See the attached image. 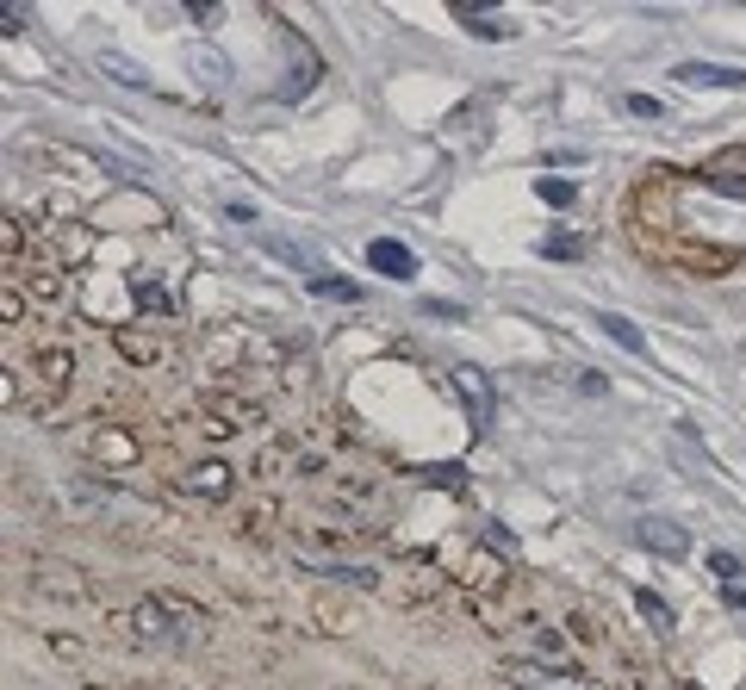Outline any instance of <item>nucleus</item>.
<instances>
[{"mask_svg": "<svg viewBox=\"0 0 746 690\" xmlns=\"http://www.w3.org/2000/svg\"><path fill=\"white\" fill-rule=\"evenodd\" d=\"M635 541H641L647 554H659V560H684V554H691V529L672 523V516H641Z\"/></svg>", "mask_w": 746, "mask_h": 690, "instance_id": "2", "label": "nucleus"}, {"mask_svg": "<svg viewBox=\"0 0 746 690\" xmlns=\"http://www.w3.org/2000/svg\"><path fill=\"white\" fill-rule=\"evenodd\" d=\"M597 330H604V336L616 342V349H628V355H641V349H647V336H641L635 324H628L622 311H597Z\"/></svg>", "mask_w": 746, "mask_h": 690, "instance_id": "6", "label": "nucleus"}, {"mask_svg": "<svg viewBox=\"0 0 746 690\" xmlns=\"http://www.w3.org/2000/svg\"><path fill=\"white\" fill-rule=\"evenodd\" d=\"M541 249H548V255H560V262H566V255H579V243H572V237H566V230H560V237H548V243H541Z\"/></svg>", "mask_w": 746, "mask_h": 690, "instance_id": "11", "label": "nucleus"}, {"mask_svg": "<svg viewBox=\"0 0 746 690\" xmlns=\"http://www.w3.org/2000/svg\"><path fill=\"white\" fill-rule=\"evenodd\" d=\"M131 628H137L143 641H156V647H193L199 635H206V616L181 610V603L150 597V603H137V610H131Z\"/></svg>", "mask_w": 746, "mask_h": 690, "instance_id": "1", "label": "nucleus"}, {"mask_svg": "<svg viewBox=\"0 0 746 690\" xmlns=\"http://www.w3.org/2000/svg\"><path fill=\"white\" fill-rule=\"evenodd\" d=\"M454 386H461L467 411H473V429L492 423V398H485V373H479V367H454Z\"/></svg>", "mask_w": 746, "mask_h": 690, "instance_id": "5", "label": "nucleus"}, {"mask_svg": "<svg viewBox=\"0 0 746 690\" xmlns=\"http://www.w3.org/2000/svg\"><path fill=\"white\" fill-rule=\"evenodd\" d=\"M311 293H318V299H349V305H355V299H361V286H355V280H318Z\"/></svg>", "mask_w": 746, "mask_h": 690, "instance_id": "8", "label": "nucleus"}, {"mask_svg": "<svg viewBox=\"0 0 746 690\" xmlns=\"http://www.w3.org/2000/svg\"><path fill=\"white\" fill-rule=\"evenodd\" d=\"M100 69H106V75H119V81H131V88H150V75L131 69V63H119V56H100Z\"/></svg>", "mask_w": 746, "mask_h": 690, "instance_id": "9", "label": "nucleus"}, {"mask_svg": "<svg viewBox=\"0 0 746 690\" xmlns=\"http://www.w3.org/2000/svg\"><path fill=\"white\" fill-rule=\"evenodd\" d=\"M367 262H373V274H386V280H411V274H417V255H411L405 243H392V237L367 243Z\"/></svg>", "mask_w": 746, "mask_h": 690, "instance_id": "3", "label": "nucleus"}, {"mask_svg": "<svg viewBox=\"0 0 746 690\" xmlns=\"http://www.w3.org/2000/svg\"><path fill=\"white\" fill-rule=\"evenodd\" d=\"M572 193H579L572 181H541V199H548V206H572Z\"/></svg>", "mask_w": 746, "mask_h": 690, "instance_id": "10", "label": "nucleus"}, {"mask_svg": "<svg viewBox=\"0 0 746 690\" xmlns=\"http://www.w3.org/2000/svg\"><path fill=\"white\" fill-rule=\"evenodd\" d=\"M628 112H641V119H659V100H647V94H635V100H628Z\"/></svg>", "mask_w": 746, "mask_h": 690, "instance_id": "12", "label": "nucleus"}, {"mask_svg": "<svg viewBox=\"0 0 746 690\" xmlns=\"http://www.w3.org/2000/svg\"><path fill=\"white\" fill-rule=\"evenodd\" d=\"M672 75L684 88H746V69H722V63H678Z\"/></svg>", "mask_w": 746, "mask_h": 690, "instance_id": "4", "label": "nucleus"}, {"mask_svg": "<svg viewBox=\"0 0 746 690\" xmlns=\"http://www.w3.org/2000/svg\"><path fill=\"white\" fill-rule=\"evenodd\" d=\"M510 684H535V690H585V678H548V672H535V666H504Z\"/></svg>", "mask_w": 746, "mask_h": 690, "instance_id": "7", "label": "nucleus"}]
</instances>
